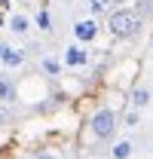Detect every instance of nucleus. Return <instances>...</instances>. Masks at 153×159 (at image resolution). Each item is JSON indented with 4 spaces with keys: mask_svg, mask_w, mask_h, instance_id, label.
Returning a JSON list of instances; mask_svg holds the SVG:
<instances>
[{
    "mask_svg": "<svg viewBox=\"0 0 153 159\" xmlns=\"http://www.w3.org/2000/svg\"><path fill=\"white\" fill-rule=\"evenodd\" d=\"M71 34H74L76 43H83V46H89V43H95L98 34H101V25H98L95 16H86V19H76L71 25Z\"/></svg>",
    "mask_w": 153,
    "mask_h": 159,
    "instance_id": "3",
    "label": "nucleus"
},
{
    "mask_svg": "<svg viewBox=\"0 0 153 159\" xmlns=\"http://www.w3.org/2000/svg\"><path fill=\"white\" fill-rule=\"evenodd\" d=\"M6 28H9L16 37H28V34L34 31V19L25 16V12H12V16L6 19Z\"/></svg>",
    "mask_w": 153,
    "mask_h": 159,
    "instance_id": "6",
    "label": "nucleus"
},
{
    "mask_svg": "<svg viewBox=\"0 0 153 159\" xmlns=\"http://www.w3.org/2000/svg\"><path fill=\"white\" fill-rule=\"evenodd\" d=\"M40 70H43L46 77H61V70H64V61L55 58V55H43V58H40Z\"/></svg>",
    "mask_w": 153,
    "mask_h": 159,
    "instance_id": "9",
    "label": "nucleus"
},
{
    "mask_svg": "<svg viewBox=\"0 0 153 159\" xmlns=\"http://www.w3.org/2000/svg\"><path fill=\"white\" fill-rule=\"evenodd\" d=\"M0 64H3L6 70H19L21 64H25V49L12 46V43H6L3 52H0Z\"/></svg>",
    "mask_w": 153,
    "mask_h": 159,
    "instance_id": "5",
    "label": "nucleus"
},
{
    "mask_svg": "<svg viewBox=\"0 0 153 159\" xmlns=\"http://www.w3.org/2000/svg\"><path fill=\"white\" fill-rule=\"evenodd\" d=\"M61 61H64V67H86L89 64V49L83 46V43H71V46H64V52H61Z\"/></svg>",
    "mask_w": 153,
    "mask_h": 159,
    "instance_id": "4",
    "label": "nucleus"
},
{
    "mask_svg": "<svg viewBox=\"0 0 153 159\" xmlns=\"http://www.w3.org/2000/svg\"><path fill=\"white\" fill-rule=\"evenodd\" d=\"M12 98H16V83L6 74H0V101H12Z\"/></svg>",
    "mask_w": 153,
    "mask_h": 159,
    "instance_id": "12",
    "label": "nucleus"
},
{
    "mask_svg": "<svg viewBox=\"0 0 153 159\" xmlns=\"http://www.w3.org/2000/svg\"><path fill=\"white\" fill-rule=\"evenodd\" d=\"M138 9H141V16L147 19V16L153 12V0H138Z\"/></svg>",
    "mask_w": 153,
    "mask_h": 159,
    "instance_id": "14",
    "label": "nucleus"
},
{
    "mask_svg": "<svg viewBox=\"0 0 153 159\" xmlns=\"http://www.w3.org/2000/svg\"><path fill=\"white\" fill-rule=\"evenodd\" d=\"M3 46H6V43H3V40H0V52H3Z\"/></svg>",
    "mask_w": 153,
    "mask_h": 159,
    "instance_id": "16",
    "label": "nucleus"
},
{
    "mask_svg": "<svg viewBox=\"0 0 153 159\" xmlns=\"http://www.w3.org/2000/svg\"><path fill=\"white\" fill-rule=\"evenodd\" d=\"M132 153H135L132 138H119V141H114V147H110V159H132Z\"/></svg>",
    "mask_w": 153,
    "mask_h": 159,
    "instance_id": "8",
    "label": "nucleus"
},
{
    "mask_svg": "<svg viewBox=\"0 0 153 159\" xmlns=\"http://www.w3.org/2000/svg\"><path fill=\"white\" fill-rule=\"evenodd\" d=\"M34 159H61V156L55 150H40V153H34Z\"/></svg>",
    "mask_w": 153,
    "mask_h": 159,
    "instance_id": "15",
    "label": "nucleus"
},
{
    "mask_svg": "<svg viewBox=\"0 0 153 159\" xmlns=\"http://www.w3.org/2000/svg\"><path fill=\"white\" fill-rule=\"evenodd\" d=\"M141 25H144V16H141L138 6H119V9L110 12V19H107V31L116 40H132L141 31Z\"/></svg>",
    "mask_w": 153,
    "mask_h": 159,
    "instance_id": "1",
    "label": "nucleus"
},
{
    "mask_svg": "<svg viewBox=\"0 0 153 159\" xmlns=\"http://www.w3.org/2000/svg\"><path fill=\"white\" fill-rule=\"evenodd\" d=\"M107 12H114V0H89V16H107Z\"/></svg>",
    "mask_w": 153,
    "mask_h": 159,
    "instance_id": "11",
    "label": "nucleus"
},
{
    "mask_svg": "<svg viewBox=\"0 0 153 159\" xmlns=\"http://www.w3.org/2000/svg\"><path fill=\"white\" fill-rule=\"evenodd\" d=\"M153 104V92L147 89V86H135L132 95H129V107H135V110H147Z\"/></svg>",
    "mask_w": 153,
    "mask_h": 159,
    "instance_id": "7",
    "label": "nucleus"
},
{
    "mask_svg": "<svg viewBox=\"0 0 153 159\" xmlns=\"http://www.w3.org/2000/svg\"><path fill=\"white\" fill-rule=\"evenodd\" d=\"M34 28H37L40 34H52V12H49L46 6L34 12Z\"/></svg>",
    "mask_w": 153,
    "mask_h": 159,
    "instance_id": "10",
    "label": "nucleus"
},
{
    "mask_svg": "<svg viewBox=\"0 0 153 159\" xmlns=\"http://www.w3.org/2000/svg\"><path fill=\"white\" fill-rule=\"evenodd\" d=\"M141 116H144V110H135V107H129V110H126V116L119 119V122H123L126 129H135V125H141Z\"/></svg>",
    "mask_w": 153,
    "mask_h": 159,
    "instance_id": "13",
    "label": "nucleus"
},
{
    "mask_svg": "<svg viewBox=\"0 0 153 159\" xmlns=\"http://www.w3.org/2000/svg\"><path fill=\"white\" fill-rule=\"evenodd\" d=\"M116 129H119V116H116L114 107H98L89 116V132L95 141H114Z\"/></svg>",
    "mask_w": 153,
    "mask_h": 159,
    "instance_id": "2",
    "label": "nucleus"
}]
</instances>
